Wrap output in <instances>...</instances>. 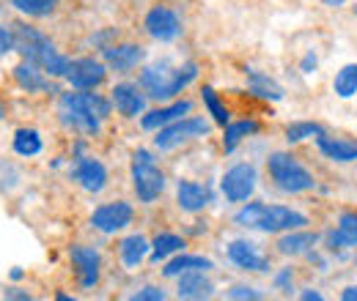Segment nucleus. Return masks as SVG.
Wrapping results in <instances>:
<instances>
[{
    "mask_svg": "<svg viewBox=\"0 0 357 301\" xmlns=\"http://www.w3.org/2000/svg\"><path fill=\"white\" fill-rule=\"evenodd\" d=\"M58 113H61L63 124L86 131V134H96L102 121L110 115V101L102 99L99 93H89V90L63 93L61 104H58Z\"/></svg>",
    "mask_w": 357,
    "mask_h": 301,
    "instance_id": "obj_1",
    "label": "nucleus"
},
{
    "mask_svg": "<svg viewBox=\"0 0 357 301\" xmlns=\"http://www.w3.org/2000/svg\"><path fill=\"white\" fill-rule=\"evenodd\" d=\"M11 31H14V49L25 60H33L36 66H42L45 74H50V77H66L69 74L72 60L58 55L45 33H39L36 28H28V25H14Z\"/></svg>",
    "mask_w": 357,
    "mask_h": 301,
    "instance_id": "obj_2",
    "label": "nucleus"
},
{
    "mask_svg": "<svg viewBox=\"0 0 357 301\" xmlns=\"http://www.w3.org/2000/svg\"><path fill=\"white\" fill-rule=\"evenodd\" d=\"M198 77V66L195 63H184V66H171L168 60L151 63L143 69L140 74V88L146 90V96L151 99H174Z\"/></svg>",
    "mask_w": 357,
    "mask_h": 301,
    "instance_id": "obj_3",
    "label": "nucleus"
},
{
    "mask_svg": "<svg viewBox=\"0 0 357 301\" xmlns=\"http://www.w3.org/2000/svg\"><path fill=\"white\" fill-rule=\"evenodd\" d=\"M234 222L239 227H250V230H264V233H280V230H297L303 225H308L305 214L291 211L286 206H267V203H248L242 206Z\"/></svg>",
    "mask_w": 357,
    "mask_h": 301,
    "instance_id": "obj_4",
    "label": "nucleus"
},
{
    "mask_svg": "<svg viewBox=\"0 0 357 301\" xmlns=\"http://www.w3.org/2000/svg\"><path fill=\"white\" fill-rule=\"evenodd\" d=\"M267 168L272 181H275V186L280 192L297 195V192H308V189L316 186L311 172L305 170L294 156H289V154H272L267 159Z\"/></svg>",
    "mask_w": 357,
    "mask_h": 301,
    "instance_id": "obj_5",
    "label": "nucleus"
},
{
    "mask_svg": "<svg viewBox=\"0 0 357 301\" xmlns=\"http://www.w3.org/2000/svg\"><path fill=\"white\" fill-rule=\"evenodd\" d=\"M132 186L140 203H154L165 189V175L154 165V156L143 148L132 156Z\"/></svg>",
    "mask_w": 357,
    "mask_h": 301,
    "instance_id": "obj_6",
    "label": "nucleus"
},
{
    "mask_svg": "<svg viewBox=\"0 0 357 301\" xmlns=\"http://www.w3.org/2000/svg\"><path fill=\"white\" fill-rule=\"evenodd\" d=\"M209 129L212 127L204 118H178V121H174V124H168V127H162V129L157 131L154 145L160 151H174L181 143H190L195 137H206Z\"/></svg>",
    "mask_w": 357,
    "mask_h": 301,
    "instance_id": "obj_7",
    "label": "nucleus"
},
{
    "mask_svg": "<svg viewBox=\"0 0 357 301\" xmlns=\"http://www.w3.org/2000/svg\"><path fill=\"white\" fill-rule=\"evenodd\" d=\"M225 200L231 203H245L256 192V168L253 165H234L220 181Z\"/></svg>",
    "mask_w": 357,
    "mask_h": 301,
    "instance_id": "obj_8",
    "label": "nucleus"
},
{
    "mask_svg": "<svg viewBox=\"0 0 357 301\" xmlns=\"http://www.w3.org/2000/svg\"><path fill=\"white\" fill-rule=\"evenodd\" d=\"M107 77V69L102 60H93V58H77L69 63V74L66 80L77 90H93L96 86H102Z\"/></svg>",
    "mask_w": 357,
    "mask_h": 301,
    "instance_id": "obj_9",
    "label": "nucleus"
},
{
    "mask_svg": "<svg viewBox=\"0 0 357 301\" xmlns=\"http://www.w3.org/2000/svg\"><path fill=\"white\" fill-rule=\"evenodd\" d=\"M132 222V206L124 203V200H116V203H105L99 206L93 216H91V225L102 233H116L121 227H127Z\"/></svg>",
    "mask_w": 357,
    "mask_h": 301,
    "instance_id": "obj_10",
    "label": "nucleus"
},
{
    "mask_svg": "<svg viewBox=\"0 0 357 301\" xmlns=\"http://www.w3.org/2000/svg\"><path fill=\"white\" fill-rule=\"evenodd\" d=\"M146 33L157 42H174L178 33H181V22L178 17L165 8V6H154L149 14H146Z\"/></svg>",
    "mask_w": 357,
    "mask_h": 301,
    "instance_id": "obj_11",
    "label": "nucleus"
},
{
    "mask_svg": "<svg viewBox=\"0 0 357 301\" xmlns=\"http://www.w3.org/2000/svg\"><path fill=\"white\" fill-rule=\"evenodd\" d=\"M14 80H17V86L22 88V90H28V93H47V90H55L52 83L45 77V69L36 66L33 60L17 63V66H14Z\"/></svg>",
    "mask_w": 357,
    "mask_h": 301,
    "instance_id": "obj_12",
    "label": "nucleus"
},
{
    "mask_svg": "<svg viewBox=\"0 0 357 301\" xmlns=\"http://www.w3.org/2000/svg\"><path fill=\"white\" fill-rule=\"evenodd\" d=\"M75 181L86 189V192H102L105 189V184H107V170H105V165L102 162H96V159H77V165H75Z\"/></svg>",
    "mask_w": 357,
    "mask_h": 301,
    "instance_id": "obj_13",
    "label": "nucleus"
},
{
    "mask_svg": "<svg viewBox=\"0 0 357 301\" xmlns=\"http://www.w3.org/2000/svg\"><path fill=\"white\" fill-rule=\"evenodd\" d=\"M228 258H231V263H236L239 268H245V271H259L261 274V271L269 268L267 258L250 241H231L228 244Z\"/></svg>",
    "mask_w": 357,
    "mask_h": 301,
    "instance_id": "obj_14",
    "label": "nucleus"
},
{
    "mask_svg": "<svg viewBox=\"0 0 357 301\" xmlns=\"http://www.w3.org/2000/svg\"><path fill=\"white\" fill-rule=\"evenodd\" d=\"M113 104H116V110L121 113V115H127V118H135V115H140L143 110H146V96H143V90L132 83H121V86L113 88Z\"/></svg>",
    "mask_w": 357,
    "mask_h": 301,
    "instance_id": "obj_15",
    "label": "nucleus"
},
{
    "mask_svg": "<svg viewBox=\"0 0 357 301\" xmlns=\"http://www.w3.org/2000/svg\"><path fill=\"white\" fill-rule=\"evenodd\" d=\"M69 255H72V263L80 271V285L83 288H93L99 282V266H102L99 252L91 250V247H72Z\"/></svg>",
    "mask_w": 357,
    "mask_h": 301,
    "instance_id": "obj_16",
    "label": "nucleus"
},
{
    "mask_svg": "<svg viewBox=\"0 0 357 301\" xmlns=\"http://www.w3.org/2000/svg\"><path fill=\"white\" fill-rule=\"evenodd\" d=\"M176 200L184 211L195 214V211H204V209L212 203V192H209L206 186L195 184V181H178Z\"/></svg>",
    "mask_w": 357,
    "mask_h": 301,
    "instance_id": "obj_17",
    "label": "nucleus"
},
{
    "mask_svg": "<svg viewBox=\"0 0 357 301\" xmlns=\"http://www.w3.org/2000/svg\"><path fill=\"white\" fill-rule=\"evenodd\" d=\"M102 55H105V63L116 72H130L143 60V49L137 44H113V47H105Z\"/></svg>",
    "mask_w": 357,
    "mask_h": 301,
    "instance_id": "obj_18",
    "label": "nucleus"
},
{
    "mask_svg": "<svg viewBox=\"0 0 357 301\" xmlns=\"http://www.w3.org/2000/svg\"><path fill=\"white\" fill-rule=\"evenodd\" d=\"M215 291V285L204 277V271H184L178 274V299H209Z\"/></svg>",
    "mask_w": 357,
    "mask_h": 301,
    "instance_id": "obj_19",
    "label": "nucleus"
},
{
    "mask_svg": "<svg viewBox=\"0 0 357 301\" xmlns=\"http://www.w3.org/2000/svg\"><path fill=\"white\" fill-rule=\"evenodd\" d=\"M316 143H319V151H321L327 159H333V162H357V143H352V140L319 134Z\"/></svg>",
    "mask_w": 357,
    "mask_h": 301,
    "instance_id": "obj_20",
    "label": "nucleus"
},
{
    "mask_svg": "<svg viewBox=\"0 0 357 301\" xmlns=\"http://www.w3.org/2000/svg\"><path fill=\"white\" fill-rule=\"evenodd\" d=\"M192 110V101H174L171 107H162V110H151V113H146L143 115V129H162V127H168V124H174L178 121L181 115H187Z\"/></svg>",
    "mask_w": 357,
    "mask_h": 301,
    "instance_id": "obj_21",
    "label": "nucleus"
},
{
    "mask_svg": "<svg viewBox=\"0 0 357 301\" xmlns=\"http://www.w3.org/2000/svg\"><path fill=\"white\" fill-rule=\"evenodd\" d=\"M316 241H319V233H308V230L297 227L278 241V252L280 255H305L316 247Z\"/></svg>",
    "mask_w": 357,
    "mask_h": 301,
    "instance_id": "obj_22",
    "label": "nucleus"
},
{
    "mask_svg": "<svg viewBox=\"0 0 357 301\" xmlns=\"http://www.w3.org/2000/svg\"><path fill=\"white\" fill-rule=\"evenodd\" d=\"M327 244H330V250L357 247V214H341L338 227L333 233H327Z\"/></svg>",
    "mask_w": 357,
    "mask_h": 301,
    "instance_id": "obj_23",
    "label": "nucleus"
},
{
    "mask_svg": "<svg viewBox=\"0 0 357 301\" xmlns=\"http://www.w3.org/2000/svg\"><path fill=\"white\" fill-rule=\"evenodd\" d=\"M248 88H250V93H253V96L267 99V101H280V99L286 96V93H283V88L278 86L269 74L256 72V69H248Z\"/></svg>",
    "mask_w": 357,
    "mask_h": 301,
    "instance_id": "obj_24",
    "label": "nucleus"
},
{
    "mask_svg": "<svg viewBox=\"0 0 357 301\" xmlns=\"http://www.w3.org/2000/svg\"><path fill=\"white\" fill-rule=\"evenodd\" d=\"M209 268H212V260L204 255H178L162 271H165V277H178L184 271H209Z\"/></svg>",
    "mask_w": 357,
    "mask_h": 301,
    "instance_id": "obj_25",
    "label": "nucleus"
},
{
    "mask_svg": "<svg viewBox=\"0 0 357 301\" xmlns=\"http://www.w3.org/2000/svg\"><path fill=\"white\" fill-rule=\"evenodd\" d=\"M149 241L140 236V233H135V236H127L124 241H121V260H124V266H130L135 268L140 260L149 255Z\"/></svg>",
    "mask_w": 357,
    "mask_h": 301,
    "instance_id": "obj_26",
    "label": "nucleus"
},
{
    "mask_svg": "<svg viewBox=\"0 0 357 301\" xmlns=\"http://www.w3.org/2000/svg\"><path fill=\"white\" fill-rule=\"evenodd\" d=\"M181 247H184V241L178 236H174V233H160L154 238V244H151V260L160 263V260L171 258V255L181 252Z\"/></svg>",
    "mask_w": 357,
    "mask_h": 301,
    "instance_id": "obj_27",
    "label": "nucleus"
},
{
    "mask_svg": "<svg viewBox=\"0 0 357 301\" xmlns=\"http://www.w3.org/2000/svg\"><path fill=\"white\" fill-rule=\"evenodd\" d=\"M259 124L256 121H239V124H225V137H223V148L225 154H231L248 134H256Z\"/></svg>",
    "mask_w": 357,
    "mask_h": 301,
    "instance_id": "obj_28",
    "label": "nucleus"
},
{
    "mask_svg": "<svg viewBox=\"0 0 357 301\" xmlns=\"http://www.w3.org/2000/svg\"><path fill=\"white\" fill-rule=\"evenodd\" d=\"M333 90L341 96V99H352L357 93V63H347L335 80H333Z\"/></svg>",
    "mask_w": 357,
    "mask_h": 301,
    "instance_id": "obj_29",
    "label": "nucleus"
},
{
    "mask_svg": "<svg viewBox=\"0 0 357 301\" xmlns=\"http://www.w3.org/2000/svg\"><path fill=\"white\" fill-rule=\"evenodd\" d=\"M14 151L20 156H36L42 151V137L36 129H20L14 134Z\"/></svg>",
    "mask_w": 357,
    "mask_h": 301,
    "instance_id": "obj_30",
    "label": "nucleus"
},
{
    "mask_svg": "<svg viewBox=\"0 0 357 301\" xmlns=\"http://www.w3.org/2000/svg\"><path fill=\"white\" fill-rule=\"evenodd\" d=\"M61 0H11V6L28 17H50Z\"/></svg>",
    "mask_w": 357,
    "mask_h": 301,
    "instance_id": "obj_31",
    "label": "nucleus"
},
{
    "mask_svg": "<svg viewBox=\"0 0 357 301\" xmlns=\"http://www.w3.org/2000/svg\"><path fill=\"white\" fill-rule=\"evenodd\" d=\"M204 104H206L209 115L215 118V124H220V127L228 124V110H225V104L218 99V93L212 88H204Z\"/></svg>",
    "mask_w": 357,
    "mask_h": 301,
    "instance_id": "obj_32",
    "label": "nucleus"
},
{
    "mask_svg": "<svg viewBox=\"0 0 357 301\" xmlns=\"http://www.w3.org/2000/svg\"><path fill=\"white\" fill-rule=\"evenodd\" d=\"M319 134H324V129H321L319 124H291V127L286 129V140H289V143H303V140L319 137Z\"/></svg>",
    "mask_w": 357,
    "mask_h": 301,
    "instance_id": "obj_33",
    "label": "nucleus"
},
{
    "mask_svg": "<svg viewBox=\"0 0 357 301\" xmlns=\"http://www.w3.org/2000/svg\"><path fill=\"white\" fill-rule=\"evenodd\" d=\"M228 299H264V293L261 291H256V288H250V285H234L231 291H228Z\"/></svg>",
    "mask_w": 357,
    "mask_h": 301,
    "instance_id": "obj_34",
    "label": "nucleus"
},
{
    "mask_svg": "<svg viewBox=\"0 0 357 301\" xmlns=\"http://www.w3.org/2000/svg\"><path fill=\"white\" fill-rule=\"evenodd\" d=\"M162 299H165L162 288H154V285H149V288H143V291L132 293V301H162Z\"/></svg>",
    "mask_w": 357,
    "mask_h": 301,
    "instance_id": "obj_35",
    "label": "nucleus"
},
{
    "mask_svg": "<svg viewBox=\"0 0 357 301\" xmlns=\"http://www.w3.org/2000/svg\"><path fill=\"white\" fill-rule=\"evenodd\" d=\"M14 49V31L11 28H0V55Z\"/></svg>",
    "mask_w": 357,
    "mask_h": 301,
    "instance_id": "obj_36",
    "label": "nucleus"
},
{
    "mask_svg": "<svg viewBox=\"0 0 357 301\" xmlns=\"http://www.w3.org/2000/svg\"><path fill=\"white\" fill-rule=\"evenodd\" d=\"M275 285H278L280 291H286V293H289V291H291V268H283V271L275 277Z\"/></svg>",
    "mask_w": 357,
    "mask_h": 301,
    "instance_id": "obj_37",
    "label": "nucleus"
},
{
    "mask_svg": "<svg viewBox=\"0 0 357 301\" xmlns=\"http://www.w3.org/2000/svg\"><path fill=\"white\" fill-rule=\"evenodd\" d=\"M313 69H316V55L308 52V55H305V60H303V72H305V74H311Z\"/></svg>",
    "mask_w": 357,
    "mask_h": 301,
    "instance_id": "obj_38",
    "label": "nucleus"
},
{
    "mask_svg": "<svg viewBox=\"0 0 357 301\" xmlns=\"http://www.w3.org/2000/svg\"><path fill=\"white\" fill-rule=\"evenodd\" d=\"M341 299H344V301H357V285H349V288L341 293Z\"/></svg>",
    "mask_w": 357,
    "mask_h": 301,
    "instance_id": "obj_39",
    "label": "nucleus"
},
{
    "mask_svg": "<svg viewBox=\"0 0 357 301\" xmlns=\"http://www.w3.org/2000/svg\"><path fill=\"white\" fill-rule=\"evenodd\" d=\"M303 299L305 301H321V293H316V291H305V293H303Z\"/></svg>",
    "mask_w": 357,
    "mask_h": 301,
    "instance_id": "obj_40",
    "label": "nucleus"
},
{
    "mask_svg": "<svg viewBox=\"0 0 357 301\" xmlns=\"http://www.w3.org/2000/svg\"><path fill=\"white\" fill-rule=\"evenodd\" d=\"M6 299H31L28 293H17V291H6Z\"/></svg>",
    "mask_w": 357,
    "mask_h": 301,
    "instance_id": "obj_41",
    "label": "nucleus"
},
{
    "mask_svg": "<svg viewBox=\"0 0 357 301\" xmlns=\"http://www.w3.org/2000/svg\"><path fill=\"white\" fill-rule=\"evenodd\" d=\"M347 0H324V6H330V8H338V6H344Z\"/></svg>",
    "mask_w": 357,
    "mask_h": 301,
    "instance_id": "obj_42",
    "label": "nucleus"
},
{
    "mask_svg": "<svg viewBox=\"0 0 357 301\" xmlns=\"http://www.w3.org/2000/svg\"><path fill=\"white\" fill-rule=\"evenodd\" d=\"M0 121H3V101H0Z\"/></svg>",
    "mask_w": 357,
    "mask_h": 301,
    "instance_id": "obj_43",
    "label": "nucleus"
},
{
    "mask_svg": "<svg viewBox=\"0 0 357 301\" xmlns=\"http://www.w3.org/2000/svg\"><path fill=\"white\" fill-rule=\"evenodd\" d=\"M355 11H357V8H355Z\"/></svg>",
    "mask_w": 357,
    "mask_h": 301,
    "instance_id": "obj_44",
    "label": "nucleus"
}]
</instances>
